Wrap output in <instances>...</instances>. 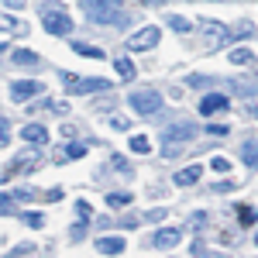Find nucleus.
Here are the masks:
<instances>
[{
	"instance_id": "1",
	"label": "nucleus",
	"mask_w": 258,
	"mask_h": 258,
	"mask_svg": "<svg viewBox=\"0 0 258 258\" xmlns=\"http://www.w3.org/2000/svg\"><path fill=\"white\" fill-rule=\"evenodd\" d=\"M83 14L90 24H127L124 4L120 0H83Z\"/></svg>"
},
{
	"instance_id": "2",
	"label": "nucleus",
	"mask_w": 258,
	"mask_h": 258,
	"mask_svg": "<svg viewBox=\"0 0 258 258\" xmlns=\"http://www.w3.org/2000/svg\"><path fill=\"white\" fill-rule=\"evenodd\" d=\"M197 135H200V127L193 124V120L169 124V127L162 131V145H165V148H162V155H165V159H176L179 152H182V145H186V141H193Z\"/></svg>"
},
{
	"instance_id": "3",
	"label": "nucleus",
	"mask_w": 258,
	"mask_h": 258,
	"mask_svg": "<svg viewBox=\"0 0 258 258\" xmlns=\"http://www.w3.org/2000/svg\"><path fill=\"white\" fill-rule=\"evenodd\" d=\"M38 11H41V24H45V31H48V35L66 38V35L73 31V18L66 14V7H62V4H52V0H48V4H41Z\"/></svg>"
},
{
	"instance_id": "4",
	"label": "nucleus",
	"mask_w": 258,
	"mask_h": 258,
	"mask_svg": "<svg viewBox=\"0 0 258 258\" xmlns=\"http://www.w3.org/2000/svg\"><path fill=\"white\" fill-rule=\"evenodd\" d=\"M59 80L66 86V93H107L114 86L110 80H100V76L86 80V76H73V73H59Z\"/></svg>"
},
{
	"instance_id": "5",
	"label": "nucleus",
	"mask_w": 258,
	"mask_h": 258,
	"mask_svg": "<svg viewBox=\"0 0 258 258\" xmlns=\"http://www.w3.org/2000/svg\"><path fill=\"white\" fill-rule=\"evenodd\" d=\"M131 107L138 110L141 117H152V114L162 110V93L159 90H135L131 93Z\"/></svg>"
},
{
	"instance_id": "6",
	"label": "nucleus",
	"mask_w": 258,
	"mask_h": 258,
	"mask_svg": "<svg viewBox=\"0 0 258 258\" xmlns=\"http://www.w3.org/2000/svg\"><path fill=\"white\" fill-rule=\"evenodd\" d=\"M41 165V155H38V148H31V152H24V155H18V159L11 162L4 172H0V182H7L11 176H18V172H31V169H38Z\"/></svg>"
},
{
	"instance_id": "7",
	"label": "nucleus",
	"mask_w": 258,
	"mask_h": 258,
	"mask_svg": "<svg viewBox=\"0 0 258 258\" xmlns=\"http://www.w3.org/2000/svg\"><path fill=\"white\" fill-rule=\"evenodd\" d=\"M159 38H162V31L155 28V24H148V28H141V31H135L131 38L124 41L131 52H148V48H155L159 45Z\"/></svg>"
},
{
	"instance_id": "8",
	"label": "nucleus",
	"mask_w": 258,
	"mask_h": 258,
	"mask_svg": "<svg viewBox=\"0 0 258 258\" xmlns=\"http://www.w3.org/2000/svg\"><path fill=\"white\" fill-rule=\"evenodd\" d=\"M200 31H203V38H207V45H210V48H220V45H224V41L231 38V28H227V24H220V21H200Z\"/></svg>"
},
{
	"instance_id": "9",
	"label": "nucleus",
	"mask_w": 258,
	"mask_h": 258,
	"mask_svg": "<svg viewBox=\"0 0 258 258\" xmlns=\"http://www.w3.org/2000/svg\"><path fill=\"white\" fill-rule=\"evenodd\" d=\"M7 93H11V103H28L35 93H45V86L41 83H31V80H18V83H11Z\"/></svg>"
},
{
	"instance_id": "10",
	"label": "nucleus",
	"mask_w": 258,
	"mask_h": 258,
	"mask_svg": "<svg viewBox=\"0 0 258 258\" xmlns=\"http://www.w3.org/2000/svg\"><path fill=\"white\" fill-rule=\"evenodd\" d=\"M182 238H186L182 227H162L152 234V248H176V244H182Z\"/></svg>"
},
{
	"instance_id": "11",
	"label": "nucleus",
	"mask_w": 258,
	"mask_h": 258,
	"mask_svg": "<svg viewBox=\"0 0 258 258\" xmlns=\"http://www.w3.org/2000/svg\"><path fill=\"white\" fill-rule=\"evenodd\" d=\"M227 93H207V97L200 100V114L203 117H210V114H220V110H227Z\"/></svg>"
},
{
	"instance_id": "12",
	"label": "nucleus",
	"mask_w": 258,
	"mask_h": 258,
	"mask_svg": "<svg viewBox=\"0 0 258 258\" xmlns=\"http://www.w3.org/2000/svg\"><path fill=\"white\" fill-rule=\"evenodd\" d=\"M11 62H14L18 69H41V66H45V62H41V55L28 52V48H18V52H11Z\"/></svg>"
},
{
	"instance_id": "13",
	"label": "nucleus",
	"mask_w": 258,
	"mask_h": 258,
	"mask_svg": "<svg viewBox=\"0 0 258 258\" xmlns=\"http://www.w3.org/2000/svg\"><path fill=\"white\" fill-rule=\"evenodd\" d=\"M21 138L28 141V145H38V148H45V145H48V131H45V124H28V127L21 131Z\"/></svg>"
},
{
	"instance_id": "14",
	"label": "nucleus",
	"mask_w": 258,
	"mask_h": 258,
	"mask_svg": "<svg viewBox=\"0 0 258 258\" xmlns=\"http://www.w3.org/2000/svg\"><path fill=\"white\" fill-rule=\"evenodd\" d=\"M200 176H203V169H200V165H189V169H179L176 176H172V182H176V186H193Z\"/></svg>"
},
{
	"instance_id": "15",
	"label": "nucleus",
	"mask_w": 258,
	"mask_h": 258,
	"mask_svg": "<svg viewBox=\"0 0 258 258\" xmlns=\"http://www.w3.org/2000/svg\"><path fill=\"white\" fill-rule=\"evenodd\" d=\"M241 159H244L248 169H258V138H248L241 145Z\"/></svg>"
},
{
	"instance_id": "16",
	"label": "nucleus",
	"mask_w": 258,
	"mask_h": 258,
	"mask_svg": "<svg viewBox=\"0 0 258 258\" xmlns=\"http://www.w3.org/2000/svg\"><path fill=\"white\" fill-rule=\"evenodd\" d=\"M114 69H117V76H120L124 83L135 80V62L127 59V55H117V59H114Z\"/></svg>"
},
{
	"instance_id": "17",
	"label": "nucleus",
	"mask_w": 258,
	"mask_h": 258,
	"mask_svg": "<svg viewBox=\"0 0 258 258\" xmlns=\"http://www.w3.org/2000/svg\"><path fill=\"white\" fill-rule=\"evenodd\" d=\"M97 251H103V255H120L124 251V238H100Z\"/></svg>"
},
{
	"instance_id": "18",
	"label": "nucleus",
	"mask_w": 258,
	"mask_h": 258,
	"mask_svg": "<svg viewBox=\"0 0 258 258\" xmlns=\"http://www.w3.org/2000/svg\"><path fill=\"white\" fill-rule=\"evenodd\" d=\"M231 90H234V93H238V97H255L258 93V83L255 80H231Z\"/></svg>"
},
{
	"instance_id": "19",
	"label": "nucleus",
	"mask_w": 258,
	"mask_h": 258,
	"mask_svg": "<svg viewBox=\"0 0 258 258\" xmlns=\"http://www.w3.org/2000/svg\"><path fill=\"white\" fill-rule=\"evenodd\" d=\"M86 155V145H80V141H73V145H66L59 152V162H73V159H83Z\"/></svg>"
},
{
	"instance_id": "20",
	"label": "nucleus",
	"mask_w": 258,
	"mask_h": 258,
	"mask_svg": "<svg viewBox=\"0 0 258 258\" xmlns=\"http://www.w3.org/2000/svg\"><path fill=\"white\" fill-rule=\"evenodd\" d=\"M73 52H80V55H86V59H103V48L86 45V41H73Z\"/></svg>"
},
{
	"instance_id": "21",
	"label": "nucleus",
	"mask_w": 258,
	"mask_h": 258,
	"mask_svg": "<svg viewBox=\"0 0 258 258\" xmlns=\"http://www.w3.org/2000/svg\"><path fill=\"white\" fill-rule=\"evenodd\" d=\"M0 31H14V35H24V24H21L18 18H11V14H0Z\"/></svg>"
},
{
	"instance_id": "22",
	"label": "nucleus",
	"mask_w": 258,
	"mask_h": 258,
	"mask_svg": "<svg viewBox=\"0 0 258 258\" xmlns=\"http://www.w3.org/2000/svg\"><path fill=\"white\" fill-rule=\"evenodd\" d=\"M127 148H131L135 155H148V152H152V145H148L145 135H131V145H127Z\"/></svg>"
},
{
	"instance_id": "23",
	"label": "nucleus",
	"mask_w": 258,
	"mask_h": 258,
	"mask_svg": "<svg viewBox=\"0 0 258 258\" xmlns=\"http://www.w3.org/2000/svg\"><path fill=\"white\" fill-rule=\"evenodd\" d=\"M248 35H255V24H251V21H238V24H231V38H248Z\"/></svg>"
},
{
	"instance_id": "24",
	"label": "nucleus",
	"mask_w": 258,
	"mask_h": 258,
	"mask_svg": "<svg viewBox=\"0 0 258 258\" xmlns=\"http://www.w3.org/2000/svg\"><path fill=\"white\" fill-rule=\"evenodd\" d=\"M251 62H255V55L248 48H234L231 52V66H251Z\"/></svg>"
},
{
	"instance_id": "25",
	"label": "nucleus",
	"mask_w": 258,
	"mask_h": 258,
	"mask_svg": "<svg viewBox=\"0 0 258 258\" xmlns=\"http://www.w3.org/2000/svg\"><path fill=\"white\" fill-rule=\"evenodd\" d=\"M165 24H169L172 31H189V21L182 18V14H165Z\"/></svg>"
},
{
	"instance_id": "26",
	"label": "nucleus",
	"mask_w": 258,
	"mask_h": 258,
	"mask_svg": "<svg viewBox=\"0 0 258 258\" xmlns=\"http://www.w3.org/2000/svg\"><path fill=\"white\" fill-rule=\"evenodd\" d=\"M107 203H110L114 210H120V207H127V203H131V193H110Z\"/></svg>"
},
{
	"instance_id": "27",
	"label": "nucleus",
	"mask_w": 258,
	"mask_h": 258,
	"mask_svg": "<svg viewBox=\"0 0 258 258\" xmlns=\"http://www.w3.org/2000/svg\"><path fill=\"white\" fill-rule=\"evenodd\" d=\"M186 227H189V231H197V234H203V227H207V214H193V217H189V224H186Z\"/></svg>"
},
{
	"instance_id": "28",
	"label": "nucleus",
	"mask_w": 258,
	"mask_h": 258,
	"mask_svg": "<svg viewBox=\"0 0 258 258\" xmlns=\"http://www.w3.org/2000/svg\"><path fill=\"white\" fill-rule=\"evenodd\" d=\"M110 127L114 131H131V120L124 117V114H110Z\"/></svg>"
},
{
	"instance_id": "29",
	"label": "nucleus",
	"mask_w": 258,
	"mask_h": 258,
	"mask_svg": "<svg viewBox=\"0 0 258 258\" xmlns=\"http://www.w3.org/2000/svg\"><path fill=\"white\" fill-rule=\"evenodd\" d=\"M21 220H24L28 227H45V214H35V210H28Z\"/></svg>"
},
{
	"instance_id": "30",
	"label": "nucleus",
	"mask_w": 258,
	"mask_h": 258,
	"mask_svg": "<svg viewBox=\"0 0 258 258\" xmlns=\"http://www.w3.org/2000/svg\"><path fill=\"white\" fill-rule=\"evenodd\" d=\"M210 169H214V172H227V169H231V162L224 159V155H217V159H210Z\"/></svg>"
},
{
	"instance_id": "31",
	"label": "nucleus",
	"mask_w": 258,
	"mask_h": 258,
	"mask_svg": "<svg viewBox=\"0 0 258 258\" xmlns=\"http://www.w3.org/2000/svg\"><path fill=\"white\" fill-rule=\"evenodd\" d=\"M11 200H14V203H28V200H35V189H14V193H11Z\"/></svg>"
},
{
	"instance_id": "32",
	"label": "nucleus",
	"mask_w": 258,
	"mask_h": 258,
	"mask_svg": "<svg viewBox=\"0 0 258 258\" xmlns=\"http://www.w3.org/2000/svg\"><path fill=\"white\" fill-rule=\"evenodd\" d=\"M110 165H114L117 172H127V176H131V165H127V159H120V155H114V159H110Z\"/></svg>"
},
{
	"instance_id": "33",
	"label": "nucleus",
	"mask_w": 258,
	"mask_h": 258,
	"mask_svg": "<svg viewBox=\"0 0 258 258\" xmlns=\"http://www.w3.org/2000/svg\"><path fill=\"white\" fill-rule=\"evenodd\" d=\"M7 145H11V124L0 120V148H7Z\"/></svg>"
},
{
	"instance_id": "34",
	"label": "nucleus",
	"mask_w": 258,
	"mask_h": 258,
	"mask_svg": "<svg viewBox=\"0 0 258 258\" xmlns=\"http://www.w3.org/2000/svg\"><path fill=\"white\" fill-rule=\"evenodd\" d=\"M76 210H80V220H90V203H83V200H80Z\"/></svg>"
},
{
	"instance_id": "35",
	"label": "nucleus",
	"mask_w": 258,
	"mask_h": 258,
	"mask_svg": "<svg viewBox=\"0 0 258 258\" xmlns=\"http://www.w3.org/2000/svg\"><path fill=\"white\" fill-rule=\"evenodd\" d=\"M148 220H152V224H159V220H165V207H159V210H152V214H148Z\"/></svg>"
},
{
	"instance_id": "36",
	"label": "nucleus",
	"mask_w": 258,
	"mask_h": 258,
	"mask_svg": "<svg viewBox=\"0 0 258 258\" xmlns=\"http://www.w3.org/2000/svg\"><path fill=\"white\" fill-rule=\"evenodd\" d=\"M186 83H189V86H210V80H207V76H189Z\"/></svg>"
},
{
	"instance_id": "37",
	"label": "nucleus",
	"mask_w": 258,
	"mask_h": 258,
	"mask_svg": "<svg viewBox=\"0 0 258 258\" xmlns=\"http://www.w3.org/2000/svg\"><path fill=\"white\" fill-rule=\"evenodd\" d=\"M52 110H55V114H69V103H59V100H55V103H52Z\"/></svg>"
},
{
	"instance_id": "38",
	"label": "nucleus",
	"mask_w": 258,
	"mask_h": 258,
	"mask_svg": "<svg viewBox=\"0 0 258 258\" xmlns=\"http://www.w3.org/2000/svg\"><path fill=\"white\" fill-rule=\"evenodd\" d=\"M207 131H210V135H227V127H224V124H210Z\"/></svg>"
},
{
	"instance_id": "39",
	"label": "nucleus",
	"mask_w": 258,
	"mask_h": 258,
	"mask_svg": "<svg viewBox=\"0 0 258 258\" xmlns=\"http://www.w3.org/2000/svg\"><path fill=\"white\" fill-rule=\"evenodd\" d=\"M241 220H244V224H251V220H255V210H248V207H244V210H241Z\"/></svg>"
},
{
	"instance_id": "40",
	"label": "nucleus",
	"mask_w": 258,
	"mask_h": 258,
	"mask_svg": "<svg viewBox=\"0 0 258 258\" xmlns=\"http://www.w3.org/2000/svg\"><path fill=\"white\" fill-rule=\"evenodd\" d=\"M4 4H7L11 11H21V7H24V0H4Z\"/></svg>"
},
{
	"instance_id": "41",
	"label": "nucleus",
	"mask_w": 258,
	"mask_h": 258,
	"mask_svg": "<svg viewBox=\"0 0 258 258\" xmlns=\"http://www.w3.org/2000/svg\"><path fill=\"white\" fill-rule=\"evenodd\" d=\"M0 55H7V45H4V41H0Z\"/></svg>"
},
{
	"instance_id": "42",
	"label": "nucleus",
	"mask_w": 258,
	"mask_h": 258,
	"mask_svg": "<svg viewBox=\"0 0 258 258\" xmlns=\"http://www.w3.org/2000/svg\"><path fill=\"white\" fill-rule=\"evenodd\" d=\"M255 244H258V231H255Z\"/></svg>"
}]
</instances>
